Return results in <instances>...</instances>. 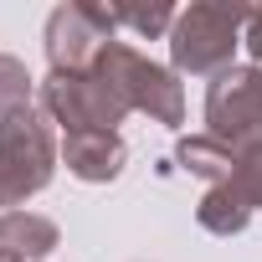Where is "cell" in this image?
I'll list each match as a JSON object with an SVG mask.
<instances>
[{
	"label": "cell",
	"mask_w": 262,
	"mask_h": 262,
	"mask_svg": "<svg viewBox=\"0 0 262 262\" xmlns=\"http://www.w3.org/2000/svg\"><path fill=\"white\" fill-rule=\"evenodd\" d=\"M175 160H180V170H190V175H201L211 185H226L231 180V165H236V149L221 144V139H211V134H195V139H180L175 144Z\"/></svg>",
	"instance_id": "cell-9"
},
{
	"label": "cell",
	"mask_w": 262,
	"mask_h": 262,
	"mask_svg": "<svg viewBox=\"0 0 262 262\" xmlns=\"http://www.w3.org/2000/svg\"><path fill=\"white\" fill-rule=\"evenodd\" d=\"M242 41H247L252 62L262 67V11H252V16H247V31H242Z\"/></svg>",
	"instance_id": "cell-14"
},
{
	"label": "cell",
	"mask_w": 262,
	"mask_h": 262,
	"mask_svg": "<svg viewBox=\"0 0 262 262\" xmlns=\"http://www.w3.org/2000/svg\"><path fill=\"white\" fill-rule=\"evenodd\" d=\"M0 211H11V201H6V185H0Z\"/></svg>",
	"instance_id": "cell-15"
},
{
	"label": "cell",
	"mask_w": 262,
	"mask_h": 262,
	"mask_svg": "<svg viewBox=\"0 0 262 262\" xmlns=\"http://www.w3.org/2000/svg\"><path fill=\"white\" fill-rule=\"evenodd\" d=\"M195 216H201V226H206V231H216V236H236V231L252 221V206H247V195L226 180V185H211V190L201 195Z\"/></svg>",
	"instance_id": "cell-10"
},
{
	"label": "cell",
	"mask_w": 262,
	"mask_h": 262,
	"mask_svg": "<svg viewBox=\"0 0 262 262\" xmlns=\"http://www.w3.org/2000/svg\"><path fill=\"white\" fill-rule=\"evenodd\" d=\"M206 134L221 144L262 139V67H226L206 88Z\"/></svg>",
	"instance_id": "cell-5"
},
{
	"label": "cell",
	"mask_w": 262,
	"mask_h": 262,
	"mask_svg": "<svg viewBox=\"0 0 262 262\" xmlns=\"http://www.w3.org/2000/svg\"><path fill=\"white\" fill-rule=\"evenodd\" d=\"M118 21H113V6H57L47 16V57H52V72H88L93 57L113 41Z\"/></svg>",
	"instance_id": "cell-6"
},
{
	"label": "cell",
	"mask_w": 262,
	"mask_h": 262,
	"mask_svg": "<svg viewBox=\"0 0 262 262\" xmlns=\"http://www.w3.org/2000/svg\"><path fill=\"white\" fill-rule=\"evenodd\" d=\"M57 242H62L57 221H47V216H36V211H0V257L31 262V257L57 252Z\"/></svg>",
	"instance_id": "cell-8"
},
{
	"label": "cell",
	"mask_w": 262,
	"mask_h": 262,
	"mask_svg": "<svg viewBox=\"0 0 262 262\" xmlns=\"http://www.w3.org/2000/svg\"><path fill=\"white\" fill-rule=\"evenodd\" d=\"M52 170H57V144H52L47 113L21 108L11 118H0V185H6L11 211H21L26 195L47 190Z\"/></svg>",
	"instance_id": "cell-3"
},
{
	"label": "cell",
	"mask_w": 262,
	"mask_h": 262,
	"mask_svg": "<svg viewBox=\"0 0 262 262\" xmlns=\"http://www.w3.org/2000/svg\"><path fill=\"white\" fill-rule=\"evenodd\" d=\"M41 113L52 123H62L67 134H88V128H108L118 134V118L128 113V103L118 98V88L108 77L88 72H47L41 82Z\"/></svg>",
	"instance_id": "cell-4"
},
{
	"label": "cell",
	"mask_w": 262,
	"mask_h": 262,
	"mask_svg": "<svg viewBox=\"0 0 262 262\" xmlns=\"http://www.w3.org/2000/svg\"><path fill=\"white\" fill-rule=\"evenodd\" d=\"M247 16L252 6H231V0H201V6L180 11L175 26H170V57L180 72H195V77H221L231 67V52L247 31Z\"/></svg>",
	"instance_id": "cell-1"
},
{
	"label": "cell",
	"mask_w": 262,
	"mask_h": 262,
	"mask_svg": "<svg viewBox=\"0 0 262 262\" xmlns=\"http://www.w3.org/2000/svg\"><path fill=\"white\" fill-rule=\"evenodd\" d=\"M62 160H67V170H72L77 180H88V185H108V180H118L128 149H123L118 134H108V128H88V134H67Z\"/></svg>",
	"instance_id": "cell-7"
},
{
	"label": "cell",
	"mask_w": 262,
	"mask_h": 262,
	"mask_svg": "<svg viewBox=\"0 0 262 262\" xmlns=\"http://www.w3.org/2000/svg\"><path fill=\"white\" fill-rule=\"evenodd\" d=\"M175 16H180V11H170V6H113V21L128 26V31H139V36H160V31H170Z\"/></svg>",
	"instance_id": "cell-13"
},
{
	"label": "cell",
	"mask_w": 262,
	"mask_h": 262,
	"mask_svg": "<svg viewBox=\"0 0 262 262\" xmlns=\"http://www.w3.org/2000/svg\"><path fill=\"white\" fill-rule=\"evenodd\" d=\"M31 72L16 62V57H6L0 52V118H11V113H21V108H31Z\"/></svg>",
	"instance_id": "cell-12"
},
{
	"label": "cell",
	"mask_w": 262,
	"mask_h": 262,
	"mask_svg": "<svg viewBox=\"0 0 262 262\" xmlns=\"http://www.w3.org/2000/svg\"><path fill=\"white\" fill-rule=\"evenodd\" d=\"M93 72L118 88V98L128 103V113L139 108V113H149L160 123H180L185 118V93H180L175 72L160 67V62H149L144 52H134L128 41H108L93 57Z\"/></svg>",
	"instance_id": "cell-2"
},
{
	"label": "cell",
	"mask_w": 262,
	"mask_h": 262,
	"mask_svg": "<svg viewBox=\"0 0 262 262\" xmlns=\"http://www.w3.org/2000/svg\"><path fill=\"white\" fill-rule=\"evenodd\" d=\"M231 185L247 195V206H252V211H262V139H247V144H236Z\"/></svg>",
	"instance_id": "cell-11"
}]
</instances>
